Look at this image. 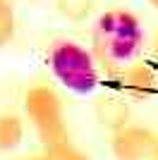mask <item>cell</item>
Returning <instances> with one entry per match:
<instances>
[{
  "label": "cell",
  "mask_w": 158,
  "mask_h": 160,
  "mask_svg": "<svg viewBox=\"0 0 158 160\" xmlns=\"http://www.w3.org/2000/svg\"><path fill=\"white\" fill-rule=\"evenodd\" d=\"M93 41L105 60L127 62L137 55V50L144 43L141 22L129 10H110L98 17Z\"/></svg>",
  "instance_id": "1"
},
{
  "label": "cell",
  "mask_w": 158,
  "mask_h": 160,
  "mask_svg": "<svg viewBox=\"0 0 158 160\" xmlns=\"http://www.w3.org/2000/svg\"><path fill=\"white\" fill-rule=\"evenodd\" d=\"M50 69L55 79L74 93H91L98 84L93 55L70 38H60L50 46Z\"/></svg>",
  "instance_id": "2"
},
{
  "label": "cell",
  "mask_w": 158,
  "mask_h": 160,
  "mask_svg": "<svg viewBox=\"0 0 158 160\" xmlns=\"http://www.w3.org/2000/svg\"><path fill=\"white\" fill-rule=\"evenodd\" d=\"M24 110L46 148L70 141L67 122L62 115V100L55 93V88L46 86V84L31 86L24 93Z\"/></svg>",
  "instance_id": "3"
},
{
  "label": "cell",
  "mask_w": 158,
  "mask_h": 160,
  "mask_svg": "<svg viewBox=\"0 0 158 160\" xmlns=\"http://www.w3.org/2000/svg\"><path fill=\"white\" fill-rule=\"evenodd\" d=\"M156 146L158 136L141 124H127L110 139V151L115 160H151Z\"/></svg>",
  "instance_id": "4"
},
{
  "label": "cell",
  "mask_w": 158,
  "mask_h": 160,
  "mask_svg": "<svg viewBox=\"0 0 158 160\" xmlns=\"http://www.w3.org/2000/svg\"><path fill=\"white\" fill-rule=\"evenodd\" d=\"M122 86L132 98H151L156 93V72L144 62L132 65L129 69H125Z\"/></svg>",
  "instance_id": "5"
},
{
  "label": "cell",
  "mask_w": 158,
  "mask_h": 160,
  "mask_svg": "<svg viewBox=\"0 0 158 160\" xmlns=\"http://www.w3.org/2000/svg\"><path fill=\"white\" fill-rule=\"evenodd\" d=\"M96 117H98L101 127L115 134L129 124V108L118 98H101L96 103Z\"/></svg>",
  "instance_id": "6"
},
{
  "label": "cell",
  "mask_w": 158,
  "mask_h": 160,
  "mask_svg": "<svg viewBox=\"0 0 158 160\" xmlns=\"http://www.w3.org/2000/svg\"><path fill=\"white\" fill-rule=\"evenodd\" d=\"M24 139V122L17 115H0V151H14Z\"/></svg>",
  "instance_id": "7"
},
{
  "label": "cell",
  "mask_w": 158,
  "mask_h": 160,
  "mask_svg": "<svg viewBox=\"0 0 158 160\" xmlns=\"http://www.w3.org/2000/svg\"><path fill=\"white\" fill-rule=\"evenodd\" d=\"M58 12L72 22H84L93 10V0H55Z\"/></svg>",
  "instance_id": "8"
},
{
  "label": "cell",
  "mask_w": 158,
  "mask_h": 160,
  "mask_svg": "<svg viewBox=\"0 0 158 160\" xmlns=\"http://www.w3.org/2000/svg\"><path fill=\"white\" fill-rule=\"evenodd\" d=\"M43 155H46L48 160H91V155L86 153V151L77 148L74 143H70V141H62L58 146L46 148Z\"/></svg>",
  "instance_id": "9"
},
{
  "label": "cell",
  "mask_w": 158,
  "mask_h": 160,
  "mask_svg": "<svg viewBox=\"0 0 158 160\" xmlns=\"http://www.w3.org/2000/svg\"><path fill=\"white\" fill-rule=\"evenodd\" d=\"M14 38V7L7 0H0V48Z\"/></svg>",
  "instance_id": "10"
},
{
  "label": "cell",
  "mask_w": 158,
  "mask_h": 160,
  "mask_svg": "<svg viewBox=\"0 0 158 160\" xmlns=\"http://www.w3.org/2000/svg\"><path fill=\"white\" fill-rule=\"evenodd\" d=\"M24 160H48L46 155H34V158H24Z\"/></svg>",
  "instance_id": "11"
},
{
  "label": "cell",
  "mask_w": 158,
  "mask_h": 160,
  "mask_svg": "<svg viewBox=\"0 0 158 160\" xmlns=\"http://www.w3.org/2000/svg\"><path fill=\"white\" fill-rule=\"evenodd\" d=\"M153 46H156V55H158V31H156V41H153Z\"/></svg>",
  "instance_id": "12"
},
{
  "label": "cell",
  "mask_w": 158,
  "mask_h": 160,
  "mask_svg": "<svg viewBox=\"0 0 158 160\" xmlns=\"http://www.w3.org/2000/svg\"><path fill=\"white\" fill-rule=\"evenodd\" d=\"M151 160H158V146H156V151H153V155H151Z\"/></svg>",
  "instance_id": "13"
},
{
  "label": "cell",
  "mask_w": 158,
  "mask_h": 160,
  "mask_svg": "<svg viewBox=\"0 0 158 160\" xmlns=\"http://www.w3.org/2000/svg\"><path fill=\"white\" fill-rule=\"evenodd\" d=\"M149 2L153 5V10H158V0H149Z\"/></svg>",
  "instance_id": "14"
},
{
  "label": "cell",
  "mask_w": 158,
  "mask_h": 160,
  "mask_svg": "<svg viewBox=\"0 0 158 160\" xmlns=\"http://www.w3.org/2000/svg\"><path fill=\"white\" fill-rule=\"evenodd\" d=\"M7 2H12V0H7Z\"/></svg>",
  "instance_id": "15"
}]
</instances>
